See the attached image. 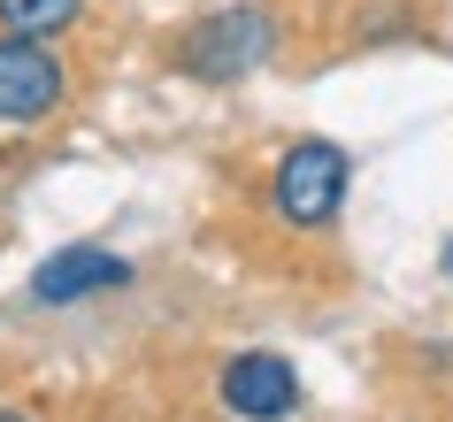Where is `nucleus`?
Segmentation results:
<instances>
[{
	"instance_id": "0eeeda50",
	"label": "nucleus",
	"mask_w": 453,
	"mask_h": 422,
	"mask_svg": "<svg viewBox=\"0 0 453 422\" xmlns=\"http://www.w3.org/2000/svg\"><path fill=\"white\" fill-rule=\"evenodd\" d=\"M438 277H453V238H446V254H438Z\"/></svg>"
},
{
	"instance_id": "423d86ee",
	"label": "nucleus",
	"mask_w": 453,
	"mask_h": 422,
	"mask_svg": "<svg viewBox=\"0 0 453 422\" xmlns=\"http://www.w3.org/2000/svg\"><path fill=\"white\" fill-rule=\"evenodd\" d=\"M85 16V0H0V31L16 39H62Z\"/></svg>"
},
{
	"instance_id": "7ed1b4c3",
	"label": "nucleus",
	"mask_w": 453,
	"mask_h": 422,
	"mask_svg": "<svg viewBox=\"0 0 453 422\" xmlns=\"http://www.w3.org/2000/svg\"><path fill=\"white\" fill-rule=\"evenodd\" d=\"M70 93V70L54 39H0V123H47Z\"/></svg>"
},
{
	"instance_id": "f03ea898",
	"label": "nucleus",
	"mask_w": 453,
	"mask_h": 422,
	"mask_svg": "<svg viewBox=\"0 0 453 422\" xmlns=\"http://www.w3.org/2000/svg\"><path fill=\"white\" fill-rule=\"evenodd\" d=\"M346 185H354V154L331 146V139H300V146H285V162H277L269 208L285 215L292 231H323V223H338V208H346Z\"/></svg>"
},
{
	"instance_id": "f257e3e1",
	"label": "nucleus",
	"mask_w": 453,
	"mask_h": 422,
	"mask_svg": "<svg viewBox=\"0 0 453 422\" xmlns=\"http://www.w3.org/2000/svg\"><path fill=\"white\" fill-rule=\"evenodd\" d=\"M277 47V16H269L262 0H231V8H215L200 24L177 39V70L200 77V85H239L254 77Z\"/></svg>"
},
{
	"instance_id": "39448f33",
	"label": "nucleus",
	"mask_w": 453,
	"mask_h": 422,
	"mask_svg": "<svg viewBox=\"0 0 453 422\" xmlns=\"http://www.w3.org/2000/svg\"><path fill=\"white\" fill-rule=\"evenodd\" d=\"M131 284V261L108 254V246H62L31 269V300L39 307H77V300H100V292H123Z\"/></svg>"
},
{
	"instance_id": "20e7f679",
	"label": "nucleus",
	"mask_w": 453,
	"mask_h": 422,
	"mask_svg": "<svg viewBox=\"0 0 453 422\" xmlns=\"http://www.w3.org/2000/svg\"><path fill=\"white\" fill-rule=\"evenodd\" d=\"M215 392H223V407L239 422H292L300 415V369L285 353H239Z\"/></svg>"
},
{
	"instance_id": "6e6552de",
	"label": "nucleus",
	"mask_w": 453,
	"mask_h": 422,
	"mask_svg": "<svg viewBox=\"0 0 453 422\" xmlns=\"http://www.w3.org/2000/svg\"><path fill=\"white\" fill-rule=\"evenodd\" d=\"M0 422H31V415H16V407H0Z\"/></svg>"
}]
</instances>
